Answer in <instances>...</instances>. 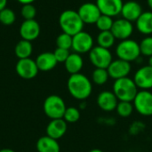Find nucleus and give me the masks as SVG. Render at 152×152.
I'll return each instance as SVG.
<instances>
[{
  "label": "nucleus",
  "mask_w": 152,
  "mask_h": 152,
  "mask_svg": "<svg viewBox=\"0 0 152 152\" xmlns=\"http://www.w3.org/2000/svg\"><path fill=\"white\" fill-rule=\"evenodd\" d=\"M33 51V46L30 41L21 39L20 40L14 48V53L16 56L20 59H26V58H30V55Z\"/></svg>",
  "instance_id": "5701e85b"
},
{
  "label": "nucleus",
  "mask_w": 152,
  "mask_h": 152,
  "mask_svg": "<svg viewBox=\"0 0 152 152\" xmlns=\"http://www.w3.org/2000/svg\"><path fill=\"white\" fill-rule=\"evenodd\" d=\"M77 12L85 24H95L99 17L101 16L102 12L95 3L86 2L82 4Z\"/></svg>",
  "instance_id": "9d476101"
},
{
  "label": "nucleus",
  "mask_w": 152,
  "mask_h": 152,
  "mask_svg": "<svg viewBox=\"0 0 152 152\" xmlns=\"http://www.w3.org/2000/svg\"><path fill=\"white\" fill-rule=\"evenodd\" d=\"M113 22H114V20L112 17L105 15V14H101L95 25L100 31H109L111 29Z\"/></svg>",
  "instance_id": "bb28decb"
},
{
  "label": "nucleus",
  "mask_w": 152,
  "mask_h": 152,
  "mask_svg": "<svg viewBox=\"0 0 152 152\" xmlns=\"http://www.w3.org/2000/svg\"><path fill=\"white\" fill-rule=\"evenodd\" d=\"M20 13L24 20H34L37 14V9L33 5V4H22Z\"/></svg>",
  "instance_id": "2f4dec72"
},
{
  "label": "nucleus",
  "mask_w": 152,
  "mask_h": 152,
  "mask_svg": "<svg viewBox=\"0 0 152 152\" xmlns=\"http://www.w3.org/2000/svg\"><path fill=\"white\" fill-rule=\"evenodd\" d=\"M147 4L151 9V11H152V0H147Z\"/></svg>",
  "instance_id": "e433bc0d"
},
{
  "label": "nucleus",
  "mask_w": 152,
  "mask_h": 152,
  "mask_svg": "<svg viewBox=\"0 0 152 152\" xmlns=\"http://www.w3.org/2000/svg\"><path fill=\"white\" fill-rule=\"evenodd\" d=\"M17 1L21 4H33V2H35L36 0H17Z\"/></svg>",
  "instance_id": "f704fd0d"
},
{
  "label": "nucleus",
  "mask_w": 152,
  "mask_h": 152,
  "mask_svg": "<svg viewBox=\"0 0 152 152\" xmlns=\"http://www.w3.org/2000/svg\"><path fill=\"white\" fill-rule=\"evenodd\" d=\"M40 34V25L34 20H24L20 27V35L22 39L33 41L38 37Z\"/></svg>",
  "instance_id": "2eb2a0df"
},
{
  "label": "nucleus",
  "mask_w": 152,
  "mask_h": 152,
  "mask_svg": "<svg viewBox=\"0 0 152 152\" xmlns=\"http://www.w3.org/2000/svg\"><path fill=\"white\" fill-rule=\"evenodd\" d=\"M16 20V14L13 10L5 7L0 11V22L3 25L9 26L12 25Z\"/></svg>",
  "instance_id": "cd10ccee"
},
{
  "label": "nucleus",
  "mask_w": 152,
  "mask_h": 152,
  "mask_svg": "<svg viewBox=\"0 0 152 152\" xmlns=\"http://www.w3.org/2000/svg\"><path fill=\"white\" fill-rule=\"evenodd\" d=\"M94 46V40L93 36L82 30L72 37V48L75 53L84 54L89 53Z\"/></svg>",
  "instance_id": "6e6552de"
},
{
  "label": "nucleus",
  "mask_w": 152,
  "mask_h": 152,
  "mask_svg": "<svg viewBox=\"0 0 152 152\" xmlns=\"http://www.w3.org/2000/svg\"><path fill=\"white\" fill-rule=\"evenodd\" d=\"M96 102L98 107L102 111L112 112L116 110L119 101L112 91H102L98 94Z\"/></svg>",
  "instance_id": "4468645a"
},
{
  "label": "nucleus",
  "mask_w": 152,
  "mask_h": 152,
  "mask_svg": "<svg viewBox=\"0 0 152 152\" xmlns=\"http://www.w3.org/2000/svg\"><path fill=\"white\" fill-rule=\"evenodd\" d=\"M88 53L90 62L95 68L108 69L113 61V55L110 49L103 48L99 45H94Z\"/></svg>",
  "instance_id": "423d86ee"
},
{
  "label": "nucleus",
  "mask_w": 152,
  "mask_h": 152,
  "mask_svg": "<svg viewBox=\"0 0 152 152\" xmlns=\"http://www.w3.org/2000/svg\"><path fill=\"white\" fill-rule=\"evenodd\" d=\"M64 66L66 70L70 75L80 73L84 67V59L82 55L77 53H70L68 59L64 62Z\"/></svg>",
  "instance_id": "412c9836"
},
{
  "label": "nucleus",
  "mask_w": 152,
  "mask_h": 152,
  "mask_svg": "<svg viewBox=\"0 0 152 152\" xmlns=\"http://www.w3.org/2000/svg\"><path fill=\"white\" fill-rule=\"evenodd\" d=\"M67 130L68 123L63 118L51 119L46 126V135L58 141L64 136Z\"/></svg>",
  "instance_id": "a211bd4d"
},
{
  "label": "nucleus",
  "mask_w": 152,
  "mask_h": 152,
  "mask_svg": "<svg viewBox=\"0 0 152 152\" xmlns=\"http://www.w3.org/2000/svg\"><path fill=\"white\" fill-rule=\"evenodd\" d=\"M116 38L112 32L110 30L109 31H100V33L97 36L96 41H97V45L102 46L103 48L110 49L116 42Z\"/></svg>",
  "instance_id": "b1692460"
},
{
  "label": "nucleus",
  "mask_w": 152,
  "mask_h": 152,
  "mask_svg": "<svg viewBox=\"0 0 152 152\" xmlns=\"http://www.w3.org/2000/svg\"><path fill=\"white\" fill-rule=\"evenodd\" d=\"M107 70L109 72L110 77L114 80H117L128 77L131 73L132 66L130 62L118 58L111 61Z\"/></svg>",
  "instance_id": "f8f14e48"
},
{
  "label": "nucleus",
  "mask_w": 152,
  "mask_h": 152,
  "mask_svg": "<svg viewBox=\"0 0 152 152\" xmlns=\"http://www.w3.org/2000/svg\"><path fill=\"white\" fill-rule=\"evenodd\" d=\"M56 45L59 48L63 49H71L72 48V36L67 33H61L56 38Z\"/></svg>",
  "instance_id": "7c9ffc66"
},
{
  "label": "nucleus",
  "mask_w": 152,
  "mask_h": 152,
  "mask_svg": "<svg viewBox=\"0 0 152 152\" xmlns=\"http://www.w3.org/2000/svg\"><path fill=\"white\" fill-rule=\"evenodd\" d=\"M137 30L144 36L152 35V11L142 12L141 16L135 21Z\"/></svg>",
  "instance_id": "aec40b11"
},
{
  "label": "nucleus",
  "mask_w": 152,
  "mask_h": 152,
  "mask_svg": "<svg viewBox=\"0 0 152 152\" xmlns=\"http://www.w3.org/2000/svg\"><path fill=\"white\" fill-rule=\"evenodd\" d=\"M43 108L45 114L51 119L62 118L67 109L63 99L56 94L49 95L45 100Z\"/></svg>",
  "instance_id": "39448f33"
},
{
  "label": "nucleus",
  "mask_w": 152,
  "mask_h": 152,
  "mask_svg": "<svg viewBox=\"0 0 152 152\" xmlns=\"http://www.w3.org/2000/svg\"><path fill=\"white\" fill-rule=\"evenodd\" d=\"M139 45L142 55L152 56V36H145L139 43Z\"/></svg>",
  "instance_id": "c756f323"
},
{
  "label": "nucleus",
  "mask_w": 152,
  "mask_h": 152,
  "mask_svg": "<svg viewBox=\"0 0 152 152\" xmlns=\"http://www.w3.org/2000/svg\"><path fill=\"white\" fill-rule=\"evenodd\" d=\"M142 12H143L142 7L138 2L130 0V1L124 3L120 14L122 18L134 23L141 16Z\"/></svg>",
  "instance_id": "f3484780"
},
{
  "label": "nucleus",
  "mask_w": 152,
  "mask_h": 152,
  "mask_svg": "<svg viewBox=\"0 0 152 152\" xmlns=\"http://www.w3.org/2000/svg\"><path fill=\"white\" fill-rule=\"evenodd\" d=\"M35 61L38 69L41 71H50L53 69L58 63L53 53L51 52H45L40 53Z\"/></svg>",
  "instance_id": "6ab92c4d"
},
{
  "label": "nucleus",
  "mask_w": 152,
  "mask_h": 152,
  "mask_svg": "<svg viewBox=\"0 0 152 152\" xmlns=\"http://www.w3.org/2000/svg\"><path fill=\"white\" fill-rule=\"evenodd\" d=\"M37 150L38 152H60L61 148L58 141L47 135L40 137L37 142Z\"/></svg>",
  "instance_id": "4be33fe9"
},
{
  "label": "nucleus",
  "mask_w": 152,
  "mask_h": 152,
  "mask_svg": "<svg viewBox=\"0 0 152 152\" xmlns=\"http://www.w3.org/2000/svg\"><path fill=\"white\" fill-rule=\"evenodd\" d=\"M59 25L62 32L73 37L78 32L84 30L85 23L81 20L77 11L65 10L60 14Z\"/></svg>",
  "instance_id": "7ed1b4c3"
},
{
  "label": "nucleus",
  "mask_w": 152,
  "mask_h": 152,
  "mask_svg": "<svg viewBox=\"0 0 152 152\" xmlns=\"http://www.w3.org/2000/svg\"><path fill=\"white\" fill-rule=\"evenodd\" d=\"M138 89L151 90L152 89V67L145 65L139 68L133 77Z\"/></svg>",
  "instance_id": "ddd939ff"
},
{
  "label": "nucleus",
  "mask_w": 152,
  "mask_h": 152,
  "mask_svg": "<svg viewBox=\"0 0 152 152\" xmlns=\"http://www.w3.org/2000/svg\"><path fill=\"white\" fill-rule=\"evenodd\" d=\"M67 88L69 94L80 102L88 99L93 92V83L85 75L80 73L70 75L67 81Z\"/></svg>",
  "instance_id": "f257e3e1"
},
{
  "label": "nucleus",
  "mask_w": 152,
  "mask_h": 152,
  "mask_svg": "<svg viewBox=\"0 0 152 152\" xmlns=\"http://www.w3.org/2000/svg\"><path fill=\"white\" fill-rule=\"evenodd\" d=\"M148 65H150V66L152 67V56L148 57Z\"/></svg>",
  "instance_id": "58836bf2"
},
{
  "label": "nucleus",
  "mask_w": 152,
  "mask_h": 152,
  "mask_svg": "<svg viewBox=\"0 0 152 152\" xmlns=\"http://www.w3.org/2000/svg\"><path fill=\"white\" fill-rule=\"evenodd\" d=\"M95 4L99 7L102 14L113 18L120 14L124 2L123 0H96Z\"/></svg>",
  "instance_id": "dca6fc26"
},
{
  "label": "nucleus",
  "mask_w": 152,
  "mask_h": 152,
  "mask_svg": "<svg viewBox=\"0 0 152 152\" xmlns=\"http://www.w3.org/2000/svg\"><path fill=\"white\" fill-rule=\"evenodd\" d=\"M53 53L54 54V57H55L57 62H62V63H64L66 61L69 55L70 54L69 50L63 49V48H59V47H56V49Z\"/></svg>",
  "instance_id": "473e14b6"
},
{
  "label": "nucleus",
  "mask_w": 152,
  "mask_h": 152,
  "mask_svg": "<svg viewBox=\"0 0 152 152\" xmlns=\"http://www.w3.org/2000/svg\"><path fill=\"white\" fill-rule=\"evenodd\" d=\"M110 78L109 72L107 69H99L95 68L92 72V83L97 86H103L105 85Z\"/></svg>",
  "instance_id": "393cba45"
},
{
  "label": "nucleus",
  "mask_w": 152,
  "mask_h": 152,
  "mask_svg": "<svg viewBox=\"0 0 152 152\" xmlns=\"http://www.w3.org/2000/svg\"><path fill=\"white\" fill-rule=\"evenodd\" d=\"M7 5V0H0V11L4 9Z\"/></svg>",
  "instance_id": "72a5a7b5"
},
{
  "label": "nucleus",
  "mask_w": 152,
  "mask_h": 152,
  "mask_svg": "<svg viewBox=\"0 0 152 152\" xmlns=\"http://www.w3.org/2000/svg\"><path fill=\"white\" fill-rule=\"evenodd\" d=\"M134 110L143 117L152 116V93L149 90H140L133 101Z\"/></svg>",
  "instance_id": "0eeeda50"
},
{
  "label": "nucleus",
  "mask_w": 152,
  "mask_h": 152,
  "mask_svg": "<svg viewBox=\"0 0 152 152\" xmlns=\"http://www.w3.org/2000/svg\"><path fill=\"white\" fill-rule=\"evenodd\" d=\"M117 113L120 118H129L134 111V107L133 102H118L116 108Z\"/></svg>",
  "instance_id": "a878e982"
},
{
  "label": "nucleus",
  "mask_w": 152,
  "mask_h": 152,
  "mask_svg": "<svg viewBox=\"0 0 152 152\" xmlns=\"http://www.w3.org/2000/svg\"><path fill=\"white\" fill-rule=\"evenodd\" d=\"M0 152H15L14 151H12V150H11V149H3V150H1Z\"/></svg>",
  "instance_id": "4c0bfd02"
},
{
  "label": "nucleus",
  "mask_w": 152,
  "mask_h": 152,
  "mask_svg": "<svg viewBox=\"0 0 152 152\" xmlns=\"http://www.w3.org/2000/svg\"><path fill=\"white\" fill-rule=\"evenodd\" d=\"M15 69L18 76L24 79L34 78L39 71L36 61L32 60L31 58L20 59L16 63Z\"/></svg>",
  "instance_id": "9b49d317"
},
{
  "label": "nucleus",
  "mask_w": 152,
  "mask_h": 152,
  "mask_svg": "<svg viewBox=\"0 0 152 152\" xmlns=\"http://www.w3.org/2000/svg\"><path fill=\"white\" fill-rule=\"evenodd\" d=\"M67 123H76L80 118V110L76 107H69L66 109L63 118Z\"/></svg>",
  "instance_id": "c85d7f7f"
},
{
  "label": "nucleus",
  "mask_w": 152,
  "mask_h": 152,
  "mask_svg": "<svg viewBox=\"0 0 152 152\" xmlns=\"http://www.w3.org/2000/svg\"><path fill=\"white\" fill-rule=\"evenodd\" d=\"M112 92L117 96L119 102H133L139 89L134 79L126 77L114 81L112 86Z\"/></svg>",
  "instance_id": "f03ea898"
},
{
  "label": "nucleus",
  "mask_w": 152,
  "mask_h": 152,
  "mask_svg": "<svg viewBox=\"0 0 152 152\" xmlns=\"http://www.w3.org/2000/svg\"><path fill=\"white\" fill-rule=\"evenodd\" d=\"M116 54L118 59L132 62L136 61L141 57L139 43L132 38L120 41L116 47Z\"/></svg>",
  "instance_id": "20e7f679"
},
{
  "label": "nucleus",
  "mask_w": 152,
  "mask_h": 152,
  "mask_svg": "<svg viewBox=\"0 0 152 152\" xmlns=\"http://www.w3.org/2000/svg\"><path fill=\"white\" fill-rule=\"evenodd\" d=\"M134 27L133 22L124 18H119L115 20L112 28L110 29L115 38L119 41L130 38L134 33Z\"/></svg>",
  "instance_id": "1a4fd4ad"
},
{
  "label": "nucleus",
  "mask_w": 152,
  "mask_h": 152,
  "mask_svg": "<svg viewBox=\"0 0 152 152\" xmlns=\"http://www.w3.org/2000/svg\"><path fill=\"white\" fill-rule=\"evenodd\" d=\"M88 152H103L102 150H100V149H93V150H91L90 151Z\"/></svg>",
  "instance_id": "ea45409f"
},
{
  "label": "nucleus",
  "mask_w": 152,
  "mask_h": 152,
  "mask_svg": "<svg viewBox=\"0 0 152 152\" xmlns=\"http://www.w3.org/2000/svg\"><path fill=\"white\" fill-rule=\"evenodd\" d=\"M86 102H85V101H82V102H81V103H80V105H79V110H85V109H86Z\"/></svg>",
  "instance_id": "c9c22d12"
}]
</instances>
